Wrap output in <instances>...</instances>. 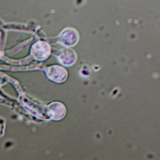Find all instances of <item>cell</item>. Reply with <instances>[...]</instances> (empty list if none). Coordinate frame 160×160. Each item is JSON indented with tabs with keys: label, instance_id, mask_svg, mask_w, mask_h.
Returning a JSON list of instances; mask_svg holds the SVG:
<instances>
[{
	"label": "cell",
	"instance_id": "cell-5",
	"mask_svg": "<svg viewBox=\"0 0 160 160\" xmlns=\"http://www.w3.org/2000/svg\"><path fill=\"white\" fill-rule=\"evenodd\" d=\"M49 113L51 118L54 120L62 119L66 114V108L60 102H53L49 106Z\"/></svg>",
	"mask_w": 160,
	"mask_h": 160
},
{
	"label": "cell",
	"instance_id": "cell-4",
	"mask_svg": "<svg viewBox=\"0 0 160 160\" xmlns=\"http://www.w3.org/2000/svg\"><path fill=\"white\" fill-rule=\"evenodd\" d=\"M58 58L62 64L67 66L72 65L77 59L76 52L68 48L61 49L58 54Z\"/></svg>",
	"mask_w": 160,
	"mask_h": 160
},
{
	"label": "cell",
	"instance_id": "cell-2",
	"mask_svg": "<svg viewBox=\"0 0 160 160\" xmlns=\"http://www.w3.org/2000/svg\"><path fill=\"white\" fill-rule=\"evenodd\" d=\"M47 74L49 79L57 82L64 81L68 77L66 70L59 66H52L47 69Z\"/></svg>",
	"mask_w": 160,
	"mask_h": 160
},
{
	"label": "cell",
	"instance_id": "cell-3",
	"mask_svg": "<svg viewBox=\"0 0 160 160\" xmlns=\"http://www.w3.org/2000/svg\"><path fill=\"white\" fill-rule=\"evenodd\" d=\"M31 52L36 59H44L50 54V47L44 42H38L32 46Z\"/></svg>",
	"mask_w": 160,
	"mask_h": 160
},
{
	"label": "cell",
	"instance_id": "cell-1",
	"mask_svg": "<svg viewBox=\"0 0 160 160\" xmlns=\"http://www.w3.org/2000/svg\"><path fill=\"white\" fill-rule=\"evenodd\" d=\"M78 32L72 28L65 29L59 35V41L66 46H73L78 41Z\"/></svg>",
	"mask_w": 160,
	"mask_h": 160
}]
</instances>
